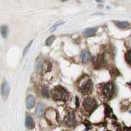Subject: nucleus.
Wrapping results in <instances>:
<instances>
[{
    "mask_svg": "<svg viewBox=\"0 0 131 131\" xmlns=\"http://www.w3.org/2000/svg\"><path fill=\"white\" fill-rule=\"evenodd\" d=\"M116 25L119 28H125L126 27L128 26L129 25V23L128 22H117Z\"/></svg>",
    "mask_w": 131,
    "mask_h": 131,
    "instance_id": "ddd939ff",
    "label": "nucleus"
},
{
    "mask_svg": "<svg viewBox=\"0 0 131 131\" xmlns=\"http://www.w3.org/2000/svg\"><path fill=\"white\" fill-rule=\"evenodd\" d=\"M44 113V106L41 103H38L36 107V113L38 117H41Z\"/></svg>",
    "mask_w": 131,
    "mask_h": 131,
    "instance_id": "6e6552de",
    "label": "nucleus"
},
{
    "mask_svg": "<svg viewBox=\"0 0 131 131\" xmlns=\"http://www.w3.org/2000/svg\"><path fill=\"white\" fill-rule=\"evenodd\" d=\"M81 90L83 93H90L92 90V84L90 79L85 81L80 86Z\"/></svg>",
    "mask_w": 131,
    "mask_h": 131,
    "instance_id": "20e7f679",
    "label": "nucleus"
},
{
    "mask_svg": "<svg viewBox=\"0 0 131 131\" xmlns=\"http://www.w3.org/2000/svg\"><path fill=\"white\" fill-rule=\"evenodd\" d=\"M65 122L66 125L72 127L74 125V114L73 113H70L65 119Z\"/></svg>",
    "mask_w": 131,
    "mask_h": 131,
    "instance_id": "0eeeda50",
    "label": "nucleus"
},
{
    "mask_svg": "<svg viewBox=\"0 0 131 131\" xmlns=\"http://www.w3.org/2000/svg\"><path fill=\"white\" fill-rule=\"evenodd\" d=\"M41 92L43 96L46 97V98H49V89H48L47 86H43L41 90Z\"/></svg>",
    "mask_w": 131,
    "mask_h": 131,
    "instance_id": "2eb2a0df",
    "label": "nucleus"
},
{
    "mask_svg": "<svg viewBox=\"0 0 131 131\" xmlns=\"http://www.w3.org/2000/svg\"><path fill=\"white\" fill-rule=\"evenodd\" d=\"M83 107L85 110L88 112L94 110V109L96 107V102L95 99L92 98H86L83 102Z\"/></svg>",
    "mask_w": 131,
    "mask_h": 131,
    "instance_id": "f03ea898",
    "label": "nucleus"
},
{
    "mask_svg": "<svg viewBox=\"0 0 131 131\" xmlns=\"http://www.w3.org/2000/svg\"><path fill=\"white\" fill-rule=\"evenodd\" d=\"M1 34H2V36H3V38H7L8 36V34H9V30H8V28L6 26H2L1 27Z\"/></svg>",
    "mask_w": 131,
    "mask_h": 131,
    "instance_id": "9b49d317",
    "label": "nucleus"
},
{
    "mask_svg": "<svg viewBox=\"0 0 131 131\" xmlns=\"http://www.w3.org/2000/svg\"><path fill=\"white\" fill-rule=\"evenodd\" d=\"M9 91H10V88H9V83L7 82H4L2 85V96L3 100H6L9 94Z\"/></svg>",
    "mask_w": 131,
    "mask_h": 131,
    "instance_id": "39448f33",
    "label": "nucleus"
},
{
    "mask_svg": "<svg viewBox=\"0 0 131 131\" xmlns=\"http://www.w3.org/2000/svg\"><path fill=\"white\" fill-rule=\"evenodd\" d=\"M31 43H32V41L30 42V43H29L28 45L26 47L25 49H24V55H25V54L27 53V52H28V51L29 49H30V46H31Z\"/></svg>",
    "mask_w": 131,
    "mask_h": 131,
    "instance_id": "a211bd4d",
    "label": "nucleus"
},
{
    "mask_svg": "<svg viewBox=\"0 0 131 131\" xmlns=\"http://www.w3.org/2000/svg\"><path fill=\"white\" fill-rule=\"evenodd\" d=\"M64 23H63V22H61V23H57V24H56L55 25H54L53 26H52L51 28H50V31H54V30H56V29H57V28L58 26L61 25V24H63Z\"/></svg>",
    "mask_w": 131,
    "mask_h": 131,
    "instance_id": "f3484780",
    "label": "nucleus"
},
{
    "mask_svg": "<svg viewBox=\"0 0 131 131\" xmlns=\"http://www.w3.org/2000/svg\"><path fill=\"white\" fill-rule=\"evenodd\" d=\"M125 59L128 64H131V51L127 52L126 55H125Z\"/></svg>",
    "mask_w": 131,
    "mask_h": 131,
    "instance_id": "dca6fc26",
    "label": "nucleus"
},
{
    "mask_svg": "<svg viewBox=\"0 0 131 131\" xmlns=\"http://www.w3.org/2000/svg\"><path fill=\"white\" fill-rule=\"evenodd\" d=\"M35 104V98L31 95H28L26 98V107L28 109H31Z\"/></svg>",
    "mask_w": 131,
    "mask_h": 131,
    "instance_id": "423d86ee",
    "label": "nucleus"
},
{
    "mask_svg": "<svg viewBox=\"0 0 131 131\" xmlns=\"http://www.w3.org/2000/svg\"><path fill=\"white\" fill-rule=\"evenodd\" d=\"M54 39H55V37H54V36H50V37H49V38H47V40L45 41V44H46L47 46H50V45H51V44L53 43Z\"/></svg>",
    "mask_w": 131,
    "mask_h": 131,
    "instance_id": "4468645a",
    "label": "nucleus"
},
{
    "mask_svg": "<svg viewBox=\"0 0 131 131\" xmlns=\"http://www.w3.org/2000/svg\"><path fill=\"white\" fill-rule=\"evenodd\" d=\"M97 28H89L87 30H85L84 34L86 37H91V36H93L95 33L96 32Z\"/></svg>",
    "mask_w": 131,
    "mask_h": 131,
    "instance_id": "9d476101",
    "label": "nucleus"
},
{
    "mask_svg": "<svg viewBox=\"0 0 131 131\" xmlns=\"http://www.w3.org/2000/svg\"><path fill=\"white\" fill-rule=\"evenodd\" d=\"M81 57L83 62H88V60H89L90 55L86 51H83V52H81Z\"/></svg>",
    "mask_w": 131,
    "mask_h": 131,
    "instance_id": "f8f14e48",
    "label": "nucleus"
},
{
    "mask_svg": "<svg viewBox=\"0 0 131 131\" xmlns=\"http://www.w3.org/2000/svg\"><path fill=\"white\" fill-rule=\"evenodd\" d=\"M65 131H67V130H65Z\"/></svg>",
    "mask_w": 131,
    "mask_h": 131,
    "instance_id": "6ab92c4d",
    "label": "nucleus"
},
{
    "mask_svg": "<svg viewBox=\"0 0 131 131\" xmlns=\"http://www.w3.org/2000/svg\"><path fill=\"white\" fill-rule=\"evenodd\" d=\"M114 91V86L112 83H108L106 84L103 90V92L105 96L109 98H111L113 95Z\"/></svg>",
    "mask_w": 131,
    "mask_h": 131,
    "instance_id": "7ed1b4c3",
    "label": "nucleus"
},
{
    "mask_svg": "<svg viewBox=\"0 0 131 131\" xmlns=\"http://www.w3.org/2000/svg\"><path fill=\"white\" fill-rule=\"evenodd\" d=\"M26 126L29 129H31V128H33L34 127V120H33L32 117H31L29 115L26 116Z\"/></svg>",
    "mask_w": 131,
    "mask_h": 131,
    "instance_id": "1a4fd4ad",
    "label": "nucleus"
},
{
    "mask_svg": "<svg viewBox=\"0 0 131 131\" xmlns=\"http://www.w3.org/2000/svg\"><path fill=\"white\" fill-rule=\"evenodd\" d=\"M52 95L55 100H64L68 98V93L61 86H57L52 91Z\"/></svg>",
    "mask_w": 131,
    "mask_h": 131,
    "instance_id": "f257e3e1",
    "label": "nucleus"
}]
</instances>
